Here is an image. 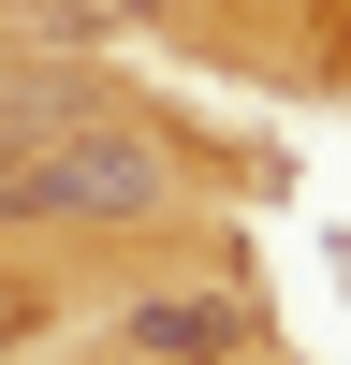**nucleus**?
Segmentation results:
<instances>
[{
	"label": "nucleus",
	"mask_w": 351,
	"mask_h": 365,
	"mask_svg": "<svg viewBox=\"0 0 351 365\" xmlns=\"http://www.w3.org/2000/svg\"><path fill=\"white\" fill-rule=\"evenodd\" d=\"M161 205V146L132 117H44L29 146H0V220H146Z\"/></svg>",
	"instance_id": "1"
},
{
	"label": "nucleus",
	"mask_w": 351,
	"mask_h": 365,
	"mask_svg": "<svg viewBox=\"0 0 351 365\" xmlns=\"http://www.w3.org/2000/svg\"><path fill=\"white\" fill-rule=\"evenodd\" d=\"M117 336L161 351V365H220V351H249V307H234V292H161V307H132Z\"/></svg>",
	"instance_id": "2"
}]
</instances>
